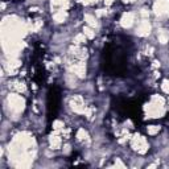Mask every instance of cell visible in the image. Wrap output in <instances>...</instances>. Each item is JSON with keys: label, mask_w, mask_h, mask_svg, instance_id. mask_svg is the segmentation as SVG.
Here are the masks:
<instances>
[{"label": "cell", "mask_w": 169, "mask_h": 169, "mask_svg": "<svg viewBox=\"0 0 169 169\" xmlns=\"http://www.w3.org/2000/svg\"><path fill=\"white\" fill-rule=\"evenodd\" d=\"M164 90H165L167 93H169V82H165V83H164Z\"/></svg>", "instance_id": "8992f818"}, {"label": "cell", "mask_w": 169, "mask_h": 169, "mask_svg": "<svg viewBox=\"0 0 169 169\" xmlns=\"http://www.w3.org/2000/svg\"><path fill=\"white\" fill-rule=\"evenodd\" d=\"M9 102V107L12 109L13 111H21L22 110V106H24V102H22V99L20 97H16V95H12V97H9L8 99Z\"/></svg>", "instance_id": "6da1fadb"}, {"label": "cell", "mask_w": 169, "mask_h": 169, "mask_svg": "<svg viewBox=\"0 0 169 169\" xmlns=\"http://www.w3.org/2000/svg\"><path fill=\"white\" fill-rule=\"evenodd\" d=\"M169 38V33H162V31H161V33H160V40H161V42H165Z\"/></svg>", "instance_id": "5b68a950"}, {"label": "cell", "mask_w": 169, "mask_h": 169, "mask_svg": "<svg viewBox=\"0 0 169 169\" xmlns=\"http://www.w3.org/2000/svg\"><path fill=\"white\" fill-rule=\"evenodd\" d=\"M132 20H133V15L132 13H127L123 16V19H122V24L124 25V27H129L132 24Z\"/></svg>", "instance_id": "3957f363"}, {"label": "cell", "mask_w": 169, "mask_h": 169, "mask_svg": "<svg viewBox=\"0 0 169 169\" xmlns=\"http://www.w3.org/2000/svg\"><path fill=\"white\" fill-rule=\"evenodd\" d=\"M155 9L159 15L169 13V2L168 0H159V2L155 4Z\"/></svg>", "instance_id": "7a4b0ae2"}, {"label": "cell", "mask_w": 169, "mask_h": 169, "mask_svg": "<svg viewBox=\"0 0 169 169\" xmlns=\"http://www.w3.org/2000/svg\"><path fill=\"white\" fill-rule=\"evenodd\" d=\"M139 33L140 35H147V33H149V24L148 22H143V25L140 27V29H139Z\"/></svg>", "instance_id": "277c9868"}]
</instances>
